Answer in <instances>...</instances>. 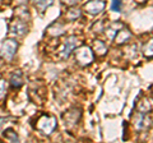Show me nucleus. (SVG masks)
I'll use <instances>...</instances> for the list:
<instances>
[{
    "label": "nucleus",
    "mask_w": 153,
    "mask_h": 143,
    "mask_svg": "<svg viewBox=\"0 0 153 143\" xmlns=\"http://www.w3.org/2000/svg\"><path fill=\"white\" fill-rule=\"evenodd\" d=\"M57 127V120L52 115H42L36 123V129L45 136H50Z\"/></svg>",
    "instance_id": "1"
},
{
    "label": "nucleus",
    "mask_w": 153,
    "mask_h": 143,
    "mask_svg": "<svg viewBox=\"0 0 153 143\" xmlns=\"http://www.w3.org/2000/svg\"><path fill=\"white\" fill-rule=\"evenodd\" d=\"M74 55L75 61L80 66H87L93 63V51L87 45H80L76 47V50H74Z\"/></svg>",
    "instance_id": "2"
},
{
    "label": "nucleus",
    "mask_w": 153,
    "mask_h": 143,
    "mask_svg": "<svg viewBox=\"0 0 153 143\" xmlns=\"http://www.w3.org/2000/svg\"><path fill=\"white\" fill-rule=\"evenodd\" d=\"M17 49H18V42L13 39H8L1 44V47H0V56H1L4 60L10 61L14 58V55H16Z\"/></svg>",
    "instance_id": "3"
},
{
    "label": "nucleus",
    "mask_w": 153,
    "mask_h": 143,
    "mask_svg": "<svg viewBox=\"0 0 153 143\" xmlns=\"http://www.w3.org/2000/svg\"><path fill=\"white\" fill-rule=\"evenodd\" d=\"M80 118H82V111L79 109H70L66 112L63 114V121L66 128H74L76 124L79 123Z\"/></svg>",
    "instance_id": "4"
},
{
    "label": "nucleus",
    "mask_w": 153,
    "mask_h": 143,
    "mask_svg": "<svg viewBox=\"0 0 153 143\" xmlns=\"http://www.w3.org/2000/svg\"><path fill=\"white\" fill-rule=\"evenodd\" d=\"M105 7H106V4L103 0H89L84 4L83 9L85 13L91 14V16H98L105 10Z\"/></svg>",
    "instance_id": "5"
},
{
    "label": "nucleus",
    "mask_w": 153,
    "mask_h": 143,
    "mask_svg": "<svg viewBox=\"0 0 153 143\" xmlns=\"http://www.w3.org/2000/svg\"><path fill=\"white\" fill-rule=\"evenodd\" d=\"M78 46V39H76L75 36H70L68 37V39L65 40L64 42V47H63V50H61V58L63 59H68L70 54L75 50V47Z\"/></svg>",
    "instance_id": "6"
},
{
    "label": "nucleus",
    "mask_w": 153,
    "mask_h": 143,
    "mask_svg": "<svg viewBox=\"0 0 153 143\" xmlns=\"http://www.w3.org/2000/svg\"><path fill=\"white\" fill-rule=\"evenodd\" d=\"M133 37V33L130 30H128L126 27H123L119 30V32L115 35L114 40L115 42H116L117 45H124V44H128L129 41H130V39Z\"/></svg>",
    "instance_id": "7"
},
{
    "label": "nucleus",
    "mask_w": 153,
    "mask_h": 143,
    "mask_svg": "<svg viewBox=\"0 0 153 143\" xmlns=\"http://www.w3.org/2000/svg\"><path fill=\"white\" fill-rule=\"evenodd\" d=\"M9 32L13 33L16 36H23L27 32V26L25 25V22L21 19H16L10 23L9 26Z\"/></svg>",
    "instance_id": "8"
},
{
    "label": "nucleus",
    "mask_w": 153,
    "mask_h": 143,
    "mask_svg": "<svg viewBox=\"0 0 153 143\" xmlns=\"http://www.w3.org/2000/svg\"><path fill=\"white\" fill-rule=\"evenodd\" d=\"M134 124L138 129H143V128H147L151 125V119L146 116V114L143 112H139L138 111L134 116Z\"/></svg>",
    "instance_id": "9"
},
{
    "label": "nucleus",
    "mask_w": 153,
    "mask_h": 143,
    "mask_svg": "<svg viewBox=\"0 0 153 143\" xmlns=\"http://www.w3.org/2000/svg\"><path fill=\"white\" fill-rule=\"evenodd\" d=\"M47 33L52 37H59V36L65 33V27H64L63 23L55 22V23H52L51 26H49V28H47Z\"/></svg>",
    "instance_id": "10"
},
{
    "label": "nucleus",
    "mask_w": 153,
    "mask_h": 143,
    "mask_svg": "<svg viewBox=\"0 0 153 143\" xmlns=\"http://www.w3.org/2000/svg\"><path fill=\"white\" fill-rule=\"evenodd\" d=\"M124 25L121 22H112L111 25H108L107 27H105V33H106V36L108 39H114L115 35L119 32L120 28H123Z\"/></svg>",
    "instance_id": "11"
},
{
    "label": "nucleus",
    "mask_w": 153,
    "mask_h": 143,
    "mask_svg": "<svg viewBox=\"0 0 153 143\" xmlns=\"http://www.w3.org/2000/svg\"><path fill=\"white\" fill-rule=\"evenodd\" d=\"M23 84V74L21 70H16L10 77V86L13 88H19Z\"/></svg>",
    "instance_id": "12"
},
{
    "label": "nucleus",
    "mask_w": 153,
    "mask_h": 143,
    "mask_svg": "<svg viewBox=\"0 0 153 143\" xmlns=\"http://www.w3.org/2000/svg\"><path fill=\"white\" fill-rule=\"evenodd\" d=\"M93 50L98 56H103L107 52V47L105 45V42L101 40H94L93 41Z\"/></svg>",
    "instance_id": "13"
},
{
    "label": "nucleus",
    "mask_w": 153,
    "mask_h": 143,
    "mask_svg": "<svg viewBox=\"0 0 153 143\" xmlns=\"http://www.w3.org/2000/svg\"><path fill=\"white\" fill-rule=\"evenodd\" d=\"M80 16H82V10H80L79 8H70L68 9V12L65 13V18L68 21H76V19H79Z\"/></svg>",
    "instance_id": "14"
},
{
    "label": "nucleus",
    "mask_w": 153,
    "mask_h": 143,
    "mask_svg": "<svg viewBox=\"0 0 153 143\" xmlns=\"http://www.w3.org/2000/svg\"><path fill=\"white\" fill-rule=\"evenodd\" d=\"M142 52H143V55H144V58H148V59L153 58V39H151L149 41L143 45Z\"/></svg>",
    "instance_id": "15"
},
{
    "label": "nucleus",
    "mask_w": 153,
    "mask_h": 143,
    "mask_svg": "<svg viewBox=\"0 0 153 143\" xmlns=\"http://www.w3.org/2000/svg\"><path fill=\"white\" fill-rule=\"evenodd\" d=\"M4 137H5V139H8L9 142H19L18 134L13 129H7L4 132Z\"/></svg>",
    "instance_id": "16"
},
{
    "label": "nucleus",
    "mask_w": 153,
    "mask_h": 143,
    "mask_svg": "<svg viewBox=\"0 0 153 143\" xmlns=\"http://www.w3.org/2000/svg\"><path fill=\"white\" fill-rule=\"evenodd\" d=\"M52 3H54V0H37L35 4L37 5V8L40 9V10H45L46 8L52 5Z\"/></svg>",
    "instance_id": "17"
},
{
    "label": "nucleus",
    "mask_w": 153,
    "mask_h": 143,
    "mask_svg": "<svg viewBox=\"0 0 153 143\" xmlns=\"http://www.w3.org/2000/svg\"><path fill=\"white\" fill-rule=\"evenodd\" d=\"M7 82L4 79H0V101L5 97V95H7Z\"/></svg>",
    "instance_id": "18"
},
{
    "label": "nucleus",
    "mask_w": 153,
    "mask_h": 143,
    "mask_svg": "<svg viewBox=\"0 0 153 143\" xmlns=\"http://www.w3.org/2000/svg\"><path fill=\"white\" fill-rule=\"evenodd\" d=\"M121 8H123V3H121V0H112L111 9H112L114 12H121Z\"/></svg>",
    "instance_id": "19"
},
{
    "label": "nucleus",
    "mask_w": 153,
    "mask_h": 143,
    "mask_svg": "<svg viewBox=\"0 0 153 143\" xmlns=\"http://www.w3.org/2000/svg\"><path fill=\"white\" fill-rule=\"evenodd\" d=\"M102 25H103V21H100V22H98V25H97V23H94V26L92 27V30L94 31L96 28H98V30H97V32H101L102 30H105V27H103Z\"/></svg>",
    "instance_id": "20"
},
{
    "label": "nucleus",
    "mask_w": 153,
    "mask_h": 143,
    "mask_svg": "<svg viewBox=\"0 0 153 143\" xmlns=\"http://www.w3.org/2000/svg\"><path fill=\"white\" fill-rule=\"evenodd\" d=\"M61 1H63L65 5H75V4H78V3H80L82 1V0H61Z\"/></svg>",
    "instance_id": "21"
},
{
    "label": "nucleus",
    "mask_w": 153,
    "mask_h": 143,
    "mask_svg": "<svg viewBox=\"0 0 153 143\" xmlns=\"http://www.w3.org/2000/svg\"><path fill=\"white\" fill-rule=\"evenodd\" d=\"M32 1H33V3H36V1H37V0H32Z\"/></svg>",
    "instance_id": "22"
}]
</instances>
